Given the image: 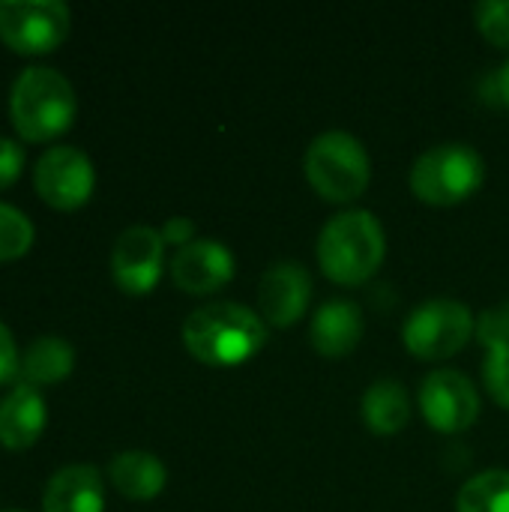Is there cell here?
Listing matches in <instances>:
<instances>
[{"label":"cell","instance_id":"6da1fadb","mask_svg":"<svg viewBox=\"0 0 509 512\" xmlns=\"http://www.w3.org/2000/svg\"><path fill=\"white\" fill-rule=\"evenodd\" d=\"M183 342L198 363L231 369L252 360L267 345V327L264 318L249 306L219 300L195 309L186 318Z\"/></svg>","mask_w":509,"mask_h":512},{"label":"cell","instance_id":"7a4b0ae2","mask_svg":"<svg viewBox=\"0 0 509 512\" xmlns=\"http://www.w3.org/2000/svg\"><path fill=\"white\" fill-rule=\"evenodd\" d=\"M387 255V237L375 213L348 210L333 216L318 237V264L336 285L354 288L378 273Z\"/></svg>","mask_w":509,"mask_h":512},{"label":"cell","instance_id":"3957f363","mask_svg":"<svg viewBox=\"0 0 509 512\" xmlns=\"http://www.w3.org/2000/svg\"><path fill=\"white\" fill-rule=\"evenodd\" d=\"M78 102L69 78L51 66H27L9 93V114L21 138L54 141L75 120Z\"/></svg>","mask_w":509,"mask_h":512},{"label":"cell","instance_id":"277c9868","mask_svg":"<svg viewBox=\"0 0 509 512\" xmlns=\"http://www.w3.org/2000/svg\"><path fill=\"white\" fill-rule=\"evenodd\" d=\"M306 177L312 189L336 204L357 201L372 177V162L360 138L342 129L318 135L306 150Z\"/></svg>","mask_w":509,"mask_h":512},{"label":"cell","instance_id":"5b68a950","mask_svg":"<svg viewBox=\"0 0 509 512\" xmlns=\"http://www.w3.org/2000/svg\"><path fill=\"white\" fill-rule=\"evenodd\" d=\"M483 180H486L483 156L459 141H447L426 150L411 168V192L420 201L438 207H450L471 198L483 186Z\"/></svg>","mask_w":509,"mask_h":512},{"label":"cell","instance_id":"8992f818","mask_svg":"<svg viewBox=\"0 0 509 512\" xmlns=\"http://www.w3.org/2000/svg\"><path fill=\"white\" fill-rule=\"evenodd\" d=\"M471 336H474L471 309L447 297L420 303L402 327L405 348L417 360H432V363L450 360L453 354H459Z\"/></svg>","mask_w":509,"mask_h":512},{"label":"cell","instance_id":"52a82bcc","mask_svg":"<svg viewBox=\"0 0 509 512\" xmlns=\"http://www.w3.org/2000/svg\"><path fill=\"white\" fill-rule=\"evenodd\" d=\"M69 36L60 0H0V39L18 54H48Z\"/></svg>","mask_w":509,"mask_h":512},{"label":"cell","instance_id":"ba28073f","mask_svg":"<svg viewBox=\"0 0 509 512\" xmlns=\"http://www.w3.org/2000/svg\"><path fill=\"white\" fill-rule=\"evenodd\" d=\"M33 186L39 198L57 210H75L87 204L96 186L93 162L84 150L57 144L48 147L33 165Z\"/></svg>","mask_w":509,"mask_h":512},{"label":"cell","instance_id":"9c48e42d","mask_svg":"<svg viewBox=\"0 0 509 512\" xmlns=\"http://www.w3.org/2000/svg\"><path fill=\"white\" fill-rule=\"evenodd\" d=\"M420 408L435 432L456 435L477 423L480 393L468 375L456 369H435L420 387Z\"/></svg>","mask_w":509,"mask_h":512},{"label":"cell","instance_id":"30bf717a","mask_svg":"<svg viewBox=\"0 0 509 512\" xmlns=\"http://www.w3.org/2000/svg\"><path fill=\"white\" fill-rule=\"evenodd\" d=\"M165 264V240L150 225L126 228L111 249V276L123 294L141 297L150 294L162 276Z\"/></svg>","mask_w":509,"mask_h":512},{"label":"cell","instance_id":"8fae6325","mask_svg":"<svg viewBox=\"0 0 509 512\" xmlns=\"http://www.w3.org/2000/svg\"><path fill=\"white\" fill-rule=\"evenodd\" d=\"M171 279L186 294H216L234 279V255L219 240H192L177 249L171 261Z\"/></svg>","mask_w":509,"mask_h":512},{"label":"cell","instance_id":"7c38bea8","mask_svg":"<svg viewBox=\"0 0 509 512\" xmlns=\"http://www.w3.org/2000/svg\"><path fill=\"white\" fill-rule=\"evenodd\" d=\"M312 300V276L297 261L273 264L258 285V309L273 327H288L303 318Z\"/></svg>","mask_w":509,"mask_h":512},{"label":"cell","instance_id":"4fadbf2b","mask_svg":"<svg viewBox=\"0 0 509 512\" xmlns=\"http://www.w3.org/2000/svg\"><path fill=\"white\" fill-rule=\"evenodd\" d=\"M45 399L30 384H15L0 399V444L6 450H27L45 432Z\"/></svg>","mask_w":509,"mask_h":512},{"label":"cell","instance_id":"5bb4252c","mask_svg":"<svg viewBox=\"0 0 509 512\" xmlns=\"http://www.w3.org/2000/svg\"><path fill=\"white\" fill-rule=\"evenodd\" d=\"M42 512H105V483L93 465H66L45 486Z\"/></svg>","mask_w":509,"mask_h":512},{"label":"cell","instance_id":"9a60e30c","mask_svg":"<svg viewBox=\"0 0 509 512\" xmlns=\"http://www.w3.org/2000/svg\"><path fill=\"white\" fill-rule=\"evenodd\" d=\"M312 348L321 357H348L363 339V312L354 300H327L312 321Z\"/></svg>","mask_w":509,"mask_h":512},{"label":"cell","instance_id":"2e32d148","mask_svg":"<svg viewBox=\"0 0 509 512\" xmlns=\"http://www.w3.org/2000/svg\"><path fill=\"white\" fill-rule=\"evenodd\" d=\"M111 486L129 501H153L168 480L165 465L147 450H123L108 465Z\"/></svg>","mask_w":509,"mask_h":512},{"label":"cell","instance_id":"e0dca14e","mask_svg":"<svg viewBox=\"0 0 509 512\" xmlns=\"http://www.w3.org/2000/svg\"><path fill=\"white\" fill-rule=\"evenodd\" d=\"M363 420L375 435H399L408 420H411V399L408 390L396 381V378H381L375 384H369V390L363 393Z\"/></svg>","mask_w":509,"mask_h":512},{"label":"cell","instance_id":"ac0fdd59","mask_svg":"<svg viewBox=\"0 0 509 512\" xmlns=\"http://www.w3.org/2000/svg\"><path fill=\"white\" fill-rule=\"evenodd\" d=\"M75 369V351L60 336H39L30 342V348L21 357V384L30 387H51L72 375Z\"/></svg>","mask_w":509,"mask_h":512},{"label":"cell","instance_id":"d6986e66","mask_svg":"<svg viewBox=\"0 0 509 512\" xmlns=\"http://www.w3.org/2000/svg\"><path fill=\"white\" fill-rule=\"evenodd\" d=\"M456 512H509V471L492 468L471 477L456 495Z\"/></svg>","mask_w":509,"mask_h":512},{"label":"cell","instance_id":"ffe728a7","mask_svg":"<svg viewBox=\"0 0 509 512\" xmlns=\"http://www.w3.org/2000/svg\"><path fill=\"white\" fill-rule=\"evenodd\" d=\"M33 246V222L12 204L0 201V261H15Z\"/></svg>","mask_w":509,"mask_h":512},{"label":"cell","instance_id":"44dd1931","mask_svg":"<svg viewBox=\"0 0 509 512\" xmlns=\"http://www.w3.org/2000/svg\"><path fill=\"white\" fill-rule=\"evenodd\" d=\"M474 18H477L480 33L489 42L509 48V0H483V3H477Z\"/></svg>","mask_w":509,"mask_h":512},{"label":"cell","instance_id":"7402d4cb","mask_svg":"<svg viewBox=\"0 0 509 512\" xmlns=\"http://www.w3.org/2000/svg\"><path fill=\"white\" fill-rule=\"evenodd\" d=\"M483 381L492 399L509 411V345H492L483 363Z\"/></svg>","mask_w":509,"mask_h":512},{"label":"cell","instance_id":"603a6c76","mask_svg":"<svg viewBox=\"0 0 509 512\" xmlns=\"http://www.w3.org/2000/svg\"><path fill=\"white\" fill-rule=\"evenodd\" d=\"M480 339L492 345H509V300L498 309H489L480 321Z\"/></svg>","mask_w":509,"mask_h":512},{"label":"cell","instance_id":"cb8c5ba5","mask_svg":"<svg viewBox=\"0 0 509 512\" xmlns=\"http://www.w3.org/2000/svg\"><path fill=\"white\" fill-rule=\"evenodd\" d=\"M21 168H24L21 144H15L9 138H0V189L12 186L21 177Z\"/></svg>","mask_w":509,"mask_h":512},{"label":"cell","instance_id":"d4e9b609","mask_svg":"<svg viewBox=\"0 0 509 512\" xmlns=\"http://www.w3.org/2000/svg\"><path fill=\"white\" fill-rule=\"evenodd\" d=\"M15 375H21L18 345H15V336L9 333V327L0 321V387H3V384H9Z\"/></svg>","mask_w":509,"mask_h":512},{"label":"cell","instance_id":"484cf974","mask_svg":"<svg viewBox=\"0 0 509 512\" xmlns=\"http://www.w3.org/2000/svg\"><path fill=\"white\" fill-rule=\"evenodd\" d=\"M483 99L489 105H501V108H509V60L504 66H498L480 87Z\"/></svg>","mask_w":509,"mask_h":512},{"label":"cell","instance_id":"4316f807","mask_svg":"<svg viewBox=\"0 0 509 512\" xmlns=\"http://www.w3.org/2000/svg\"><path fill=\"white\" fill-rule=\"evenodd\" d=\"M162 240L165 243H171V246H186V243H192L195 240V222L192 219H186V216H171L165 225H162Z\"/></svg>","mask_w":509,"mask_h":512},{"label":"cell","instance_id":"83f0119b","mask_svg":"<svg viewBox=\"0 0 509 512\" xmlns=\"http://www.w3.org/2000/svg\"><path fill=\"white\" fill-rule=\"evenodd\" d=\"M3 512H21V510H3Z\"/></svg>","mask_w":509,"mask_h":512}]
</instances>
